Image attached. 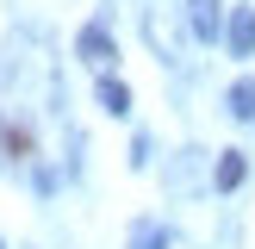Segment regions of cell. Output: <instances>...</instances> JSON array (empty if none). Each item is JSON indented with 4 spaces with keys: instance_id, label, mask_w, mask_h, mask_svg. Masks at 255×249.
I'll use <instances>...</instances> for the list:
<instances>
[{
    "instance_id": "cell-1",
    "label": "cell",
    "mask_w": 255,
    "mask_h": 249,
    "mask_svg": "<svg viewBox=\"0 0 255 249\" xmlns=\"http://www.w3.org/2000/svg\"><path fill=\"white\" fill-rule=\"evenodd\" d=\"M224 44H231V56H255V6H237V12H231Z\"/></svg>"
},
{
    "instance_id": "cell-2",
    "label": "cell",
    "mask_w": 255,
    "mask_h": 249,
    "mask_svg": "<svg viewBox=\"0 0 255 249\" xmlns=\"http://www.w3.org/2000/svg\"><path fill=\"white\" fill-rule=\"evenodd\" d=\"M75 50H81V62H94V69H106V62L119 56V50H112V31H106V25H87V31L75 37Z\"/></svg>"
},
{
    "instance_id": "cell-3",
    "label": "cell",
    "mask_w": 255,
    "mask_h": 249,
    "mask_svg": "<svg viewBox=\"0 0 255 249\" xmlns=\"http://www.w3.org/2000/svg\"><path fill=\"white\" fill-rule=\"evenodd\" d=\"M187 12H193V31L206 37V44H218V37H224V19H218V0H187Z\"/></svg>"
},
{
    "instance_id": "cell-4",
    "label": "cell",
    "mask_w": 255,
    "mask_h": 249,
    "mask_svg": "<svg viewBox=\"0 0 255 249\" xmlns=\"http://www.w3.org/2000/svg\"><path fill=\"white\" fill-rule=\"evenodd\" d=\"M243 174H249V162H243V149H224L218 156V168H212V181L231 193V187H243Z\"/></svg>"
},
{
    "instance_id": "cell-5",
    "label": "cell",
    "mask_w": 255,
    "mask_h": 249,
    "mask_svg": "<svg viewBox=\"0 0 255 249\" xmlns=\"http://www.w3.org/2000/svg\"><path fill=\"white\" fill-rule=\"evenodd\" d=\"M100 106H106V112H119V119H125V112H131V87H125L119 75H100Z\"/></svg>"
},
{
    "instance_id": "cell-6",
    "label": "cell",
    "mask_w": 255,
    "mask_h": 249,
    "mask_svg": "<svg viewBox=\"0 0 255 249\" xmlns=\"http://www.w3.org/2000/svg\"><path fill=\"white\" fill-rule=\"evenodd\" d=\"M231 119L255 124V81H237V87H231Z\"/></svg>"
},
{
    "instance_id": "cell-7",
    "label": "cell",
    "mask_w": 255,
    "mask_h": 249,
    "mask_svg": "<svg viewBox=\"0 0 255 249\" xmlns=\"http://www.w3.org/2000/svg\"><path fill=\"white\" fill-rule=\"evenodd\" d=\"M131 249H168V231H162L156 218H143V224L131 231Z\"/></svg>"
}]
</instances>
